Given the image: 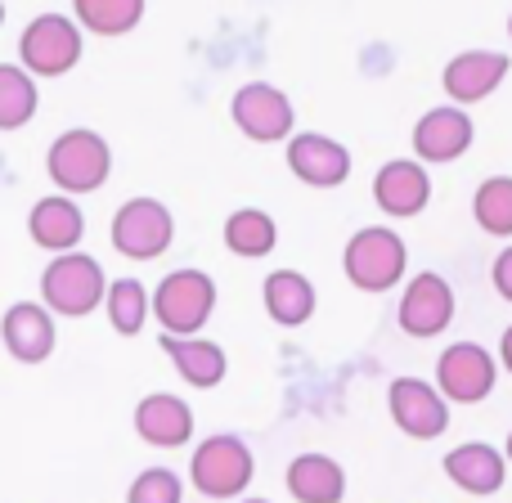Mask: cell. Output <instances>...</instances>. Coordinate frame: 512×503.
Segmentation results:
<instances>
[{
	"instance_id": "26",
	"label": "cell",
	"mask_w": 512,
	"mask_h": 503,
	"mask_svg": "<svg viewBox=\"0 0 512 503\" xmlns=\"http://www.w3.org/2000/svg\"><path fill=\"white\" fill-rule=\"evenodd\" d=\"M472 221L495 239H512V176H490L472 194Z\"/></svg>"
},
{
	"instance_id": "31",
	"label": "cell",
	"mask_w": 512,
	"mask_h": 503,
	"mask_svg": "<svg viewBox=\"0 0 512 503\" xmlns=\"http://www.w3.org/2000/svg\"><path fill=\"white\" fill-rule=\"evenodd\" d=\"M504 459L512 463V432H508V441H504Z\"/></svg>"
},
{
	"instance_id": "6",
	"label": "cell",
	"mask_w": 512,
	"mask_h": 503,
	"mask_svg": "<svg viewBox=\"0 0 512 503\" xmlns=\"http://www.w3.org/2000/svg\"><path fill=\"white\" fill-rule=\"evenodd\" d=\"M81 50H86V36L68 14H41L18 36V59L32 77H63L81 63Z\"/></svg>"
},
{
	"instance_id": "15",
	"label": "cell",
	"mask_w": 512,
	"mask_h": 503,
	"mask_svg": "<svg viewBox=\"0 0 512 503\" xmlns=\"http://www.w3.org/2000/svg\"><path fill=\"white\" fill-rule=\"evenodd\" d=\"M508 72H512V59L504 50H463L445 63L441 86H445V95L463 108V104H481V99H490L499 86H504Z\"/></svg>"
},
{
	"instance_id": "34",
	"label": "cell",
	"mask_w": 512,
	"mask_h": 503,
	"mask_svg": "<svg viewBox=\"0 0 512 503\" xmlns=\"http://www.w3.org/2000/svg\"><path fill=\"white\" fill-rule=\"evenodd\" d=\"M248 503H270V499H248Z\"/></svg>"
},
{
	"instance_id": "8",
	"label": "cell",
	"mask_w": 512,
	"mask_h": 503,
	"mask_svg": "<svg viewBox=\"0 0 512 503\" xmlns=\"http://www.w3.org/2000/svg\"><path fill=\"white\" fill-rule=\"evenodd\" d=\"M499 382V360L481 342H454L436 360V391L450 405H481Z\"/></svg>"
},
{
	"instance_id": "30",
	"label": "cell",
	"mask_w": 512,
	"mask_h": 503,
	"mask_svg": "<svg viewBox=\"0 0 512 503\" xmlns=\"http://www.w3.org/2000/svg\"><path fill=\"white\" fill-rule=\"evenodd\" d=\"M499 360H504V369L512 373V324L504 328V337H499Z\"/></svg>"
},
{
	"instance_id": "13",
	"label": "cell",
	"mask_w": 512,
	"mask_h": 503,
	"mask_svg": "<svg viewBox=\"0 0 512 503\" xmlns=\"http://www.w3.org/2000/svg\"><path fill=\"white\" fill-rule=\"evenodd\" d=\"M373 203L382 207V216L396 221H414L432 203V176L418 158H391L387 167L373 176Z\"/></svg>"
},
{
	"instance_id": "16",
	"label": "cell",
	"mask_w": 512,
	"mask_h": 503,
	"mask_svg": "<svg viewBox=\"0 0 512 503\" xmlns=\"http://www.w3.org/2000/svg\"><path fill=\"white\" fill-rule=\"evenodd\" d=\"M441 468H445V477L463 490V495H477V499L499 495V490H504V481H508L504 450H495V445H486V441L454 445V450L445 454Z\"/></svg>"
},
{
	"instance_id": "2",
	"label": "cell",
	"mask_w": 512,
	"mask_h": 503,
	"mask_svg": "<svg viewBox=\"0 0 512 503\" xmlns=\"http://www.w3.org/2000/svg\"><path fill=\"white\" fill-rule=\"evenodd\" d=\"M405 265H409V248L391 225H364V230L351 234V243H346V252H342L346 279H351L360 292L400 288Z\"/></svg>"
},
{
	"instance_id": "33",
	"label": "cell",
	"mask_w": 512,
	"mask_h": 503,
	"mask_svg": "<svg viewBox=\"0 0 512 503\" xmlns=\"http://www.w3.org/2000/svg\"><path fill=\"white\" fill-rule=\"evenodd\" d=\"M508 36H512V14H508Z\"/></svg>"
},
{
	"instance_id": "9",
	"label": "cell",
	"mask_w": 512,
	"mask_h": 503,
	"mask_svg": "<svg viewBox=\"0 0 512 503\" xmlns=\"http://www.w3.org/2000/svg\"><path fill=\"white\" fill-rule=\"evenodd\" d=\"M230 117H234V126L256 144L292 140V126H297V108H292V99L283 95L279 86H270V81H248V86L234 90Z\"/></svg>"
},
{
	"instance_id": "21",
	"label": "cell",
	"mask_w": 512,
	"mask_h": 503,
	"mask_svg": "<svg viewBox=\"0 0 512 503\" xmlns=\"http://www.w3.org/2000/svg\"><path fill=\"white\" fill-rule=\"evenodd\" d=\"M162 355H167V360L176 364L180 378H185L189 387H198V391L221 387L225 369H230L225 351L216 342H207V337H167L162 333Z\"/></svg>"
},
{
	"instance_id": "29",
	"label": "cell",
	"mask_w": 512,
	"mask_h": 503,
	"mask_svg": "<svg viewBox=\"0 0 512 503\" xmlns=\"http://www.w3.org/2000/svg\"><path fill=\"white\" fill-rule=\"evenodd\" d=\"M490 283H495L499 297L512 301V248H504L495 256V265H490Z\"/></svg>"
},
{
	"instance_id": "24",
	"label": "cell",
	"mask_w": 512,
	"mask_h": 503,
	"mask_svg": "<svg viewBox=\"0 0 512 503\" xmlns=\"http://www.w3.org/2000/svg\"><path fill=\"white\" fill-rule=\"evenodd\" d=\"M36 77L23 63H0V131H23L36 117Z\"/></svg>"
},
{
	"instance_id": "22",
	"label": "cell",
	"mask_w": 512,
	"mask_h": 503,
	"mask_svg": "<svg viewBox=\"0 0 512 503\" xmlns=\"http://www.w3.org/2000/svg\"><path fill=\"white\" fill-rule=\"evenodd\" d=\"M283 481L297 503H342L346 495V468L328 454H297Z\"/></svg>"
},
{
	"instance_id": "27",
	"label": "cell",
	"mask_w": 512,
	"mask_h": 503,
	"mask_svg": "<svg viewBox=\"0 0 512 503\" xmlns=\"http://www.w3.org/2000/svg\"><path fill=\"white\" fill-rule=\"evenodd\" d=\"M104 306H108V324H113L122 337H135L144 328V319H149L153 297L144 292L140 279H113L108 283Z\"/></svg>"
},
{
	"instance_id": "5",
	"label": "cell",
	"mask_w": 512,
	"mask_h": 503,
	"mask_svg": "<svg viewBox=\"0 0 512 503\" xmlns=\"http://www.w3.org/2000/svg\"><path fill=\"white\" fill-rule=\"evenodd\" d=\"M216 310V283L203 270H171L153 288V315L167 337H198Z\"/></svg>"
},
{
	"instance_id": "4",
	"label": "cell",
	"mask_w": 512,
	"mask_h": 503,
	"mask_svg": "<svg viewBox=\"0 0 512 503\" xmlns=\"http://www.w3.org/2000/svg\"><path fill=\"white\" fill-rule=\"evenodd\" d=\"M189 477H194V490L203 499H239L256 477V459L243 436L216 432L194 450Z\"/></svg>"
},
{
	"instance_id": "10",
	"label": "cell",
	"mask_w": 512,
	"mask_h": 503,
	"mask_svg": "<svg viewBox=\"0 0 512 503\" xmlns=\"http://www.w3.org/2000/svg\"><path fill=\"white\" fill-rule=\"evenodd\" d=\"M454 310H459V297H454L450 279L436 270H423L405 283L400 292V306H396V319L409 337H441L445 328L454 324Z\"/></svg>"
},
{
	"instance_id": "32",
	"label": "cell",
	"mask_w": 512,
	"mask_h": 503,
	"mask_svg": "<svg viewBox=\"0 0 512 503\" xmlns=\"http://www.w3.org/2000/svg\"><path fill=\"white\" fill-rule=\"evenodd\" d=\"M0 27H5V0H0Z\"/></svg>"
},
{
	"instance_id": "19",
	"label": "cell",
	"mask_w": 512,
	"mask_h": 503,
	"mask_svg": "<svg viewBox=\"0 0 512 503\" xmlns=\"http://www.w3.org/2000/svg\"><path fill=\"white\" fill-rule=\"evenodd\" d=\"M27 234H32L36 248L63 256L81 243L86 216H81V207L72 203L68 194H50V198H41V203H32V212H27Z\"/></svg>"
},
{
	"instance_id": "18",
	"label": "cell",
	"mask_w": 512,
	"mask_h": 503,
	"mask_svg": "<svg viewBox=\"0 0 512 503\" xmlns=\"http://www.w3.org/2000/svg\"><path fill=\"white\" fill-rule=\"evenodd\" d=\"M135 432L144 445H158V450H176V445L194 441V409L180 396L167 391H153L135 405Z\"/></svg>"
},
{
	"instance_id": "1",
	"label": "cell",
	"mask_w": 512,
	"mask_h": 503,
	"mask_svg": "<svg viewBox=\"0 0 512 503\" xmlns=\"http://www.w3.org/2000/svg\"><path fill=\"white\" fill-rule=\"evenodd\" d=\"M45 171H50V180L59 185V194H68V198L95 194L108 180V171H113V149H108V140L99 131L77 126V131H63L59 140L50 144Z\"/></svg>"
},
{
	"instance_id": "14",
	"label": "cell",
	"mask_w": 512,
	"mask_h": 503,
	"mask_svg": "<svg viewBox=\"0 0 512 503\" xmlns=\"http://www.w3.org/2000/svg\"><path fill=\"white\" fill-rule=\"evenodd\" d=\"M288 171L310 189H337L351 176V149L337 144L333 135L301 131L288 140Z\"/></svg>"
},
{
	"instance_id": "11",
	"label": "cell",
	"mask_w": 512,
	"mask_h": 503,
	"mask_svg": "<svg viewBox=\"0 0 512 503\" xmlns=\"http://www.w3.org/2000/svg\"><path fill=\"white\" fill-rule=\"evenodd\" d=\"M391 423L409 436V441H436L450 432V400L436 391V382L423 378H396L387 391Z\"/></svg>"
},
{
	"instance_id": "7",
	"label": "cell",
	"mask_w": 512,
	"mask_h": 503,
	"mask_svg": "<svg viewBox=\"0 0 512 503\" xmlns=\"http://www.w3.org/2000/svg\"><path fill=\"white\" fill-rule=\"evenodd\" d=\"M176 239V216L158 198H126L113 216V248L126 261H153Z\"/></svg>"
},
{
	"instance_id": "20",
	"label": "cell",
	"mask_w": 512,
	"mask_h": 503,
	"mask_svg": "<svg viewBox=\"0 0 512 503\" xmlns=\"http://www.w3.org/2000/svg\"><path fill=\"white\" fill-rule=\"evenodd\" d=\"M261 301H265V315H270L279 328L310 324V315H315V306H319L315 283H310L301 270H274V274H265Z\"/></svg>"
},
{
	"instance_id": "3",
	"label": "cell",
	"mask_w": 512,
	"mask_h": 503,
	"mask_svg": "<svg viewBox=\"0 0 512 503\" xmlns=\"http://www.w3.org/2000/svg\"><path fill=\"white\" fill-rule=\"evenodd\" d=\"M108 297V283H104V265L86 252H63L45 265L41 274V306L50 315L63 319H81Z\"/></svg>"
},
{
	"instance_id": "25",
	"label": "cell",
	"mask_w": 512,
	"mask_h": 503,
	"mask_svg": "<svg viewBox=\"0 0 512 503\" xmlns=\"http://www.w3.org/2000/svg\"><path fill=\"white\" fill-rule=\"evenodd\" d=\"M274 243H279V225H274L270 212H261V207H239V212L225 221V248L234 256H270Z\"/></svg>"
},
{
	"instance_id": "12",
	"label": "cell",
	"mask_w": 512,
	"mask_h": 503,
	"mask_svg": "<svg viewBox=\"0 0 512 503\" xmlns=\"http://www.w3.org/2000/svg\"><path fill=\"white\" fill-rule=\"evenodd\" d=\"M477 140V126H472L468 108L459 104H441L427 108L414 122V158L418 162H459L463 153Z\"/></svg>"
},
{
	"instance_id": "23",
	"label": "cell",
	"mask_w": 512,
	"mask_h": 503,
	"mask_svg": "<svg viewBox=\"0 0 512 503\" xmlns=\"http://www.w3.org/2000/svg\"><path fill=\"white\" fill-rule=\"evenodd\" d=\"M72 18L90 36H126L140 27L144 0H72Z\"/></svg>"
},
{
	"instance_id": "28",
	"label": "cell",
	"mask_w": 512,
	"mask_h": 503,
	"mask_svg": "<svg viewBox=\"0 0 512 503\" xmlns=\"http://www.w3.org/2000/svg\"><path fill=\"white\" fill-rule=\"evenodd\" d=\"M185 499V486L171 468H144L140 477L126 490V503H180Z\"/></svg>"
},
{
	"instance_id": "17",
	"label": "cell",
	"mask_w": 512,
	"mask_h": 503,
	"mask_svg": "<svg viewBox=\"0 0 512 503\" xmlns=\"http://www.w3.org/2000/svg\"><path fill=\"white\" fill-rule=\"evenodd\" d=\"M0 337L18 364H45L54 351V315L41 301H18L0 319Z\"/></svg>"
}]
</instances>
